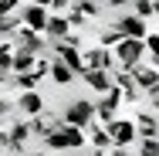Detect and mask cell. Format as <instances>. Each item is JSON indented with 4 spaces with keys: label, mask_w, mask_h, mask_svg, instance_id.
Instances as JSON below:
<instances>
[{
    "label": "cell",
    "mask_w": 159,
    "mask_h": 156,
    "mask_svg": "<svg viewBox=\"0 0 159 156\" xmlns=\"http://www.w3.org/2000/svg\"><path fill=\"white\" fill-rule=\"evenodd\" d=\"M14 105H17V112L27 116V119H37V116L48 112V109H44V95H41V92H20L17 98H14Z\"/></svg>",
    "instance_id": "obj_7"
},
{
    "label": "cell",
    "mask_w": 159,
    "mask_h": 156,
    "mask_svg": "<svg viewBox=\"0 0 159 156\" xmlns=\"http://www.w3.org/2000/svg\"><path fill=\"white\" fill-rule=\"evenodd\" d=\"M20 21H24V27H31V31L48 34L51 10H48V3H20Z\"/></svg>",
    "instance_id": "obj_3"
},
{
    "label": "cell",
    "mask_w": 159,
    "mask_h": 156,
    "mask_svg": "<svg viewBox=\"0 0 159 156\" xmlns=\"http://www.w3.org/2000/svg\"><path fill=\"white\" fill-rule=\"evenodd\" d=\"M112 24L119 27V34H122V37H132V41H146V37H149L146 21H139L135 14H129V17H115Z\"/></svg>",
    "instance_id": "obj_9"
},
{
    "label": "cell",
    "mask_w": 159,
    "mask_h": 156,
    "mask_svg": "<svg viewBox=\"0 0 159 156\" xmlns=\"http://www.w3.org/2000/svg\"><path fill=\"white\" fill-rule=\"evenodd\" d=\"M14 58H17V44L0 41V75H14Z\"/></svg>",
    "instance_id": "obj_14"
},
{
    "label": "cell",
    "mask_w": 159,
    "mask_h": 156,
    "mask_svg": "<svg viewBox=\"0 0 159 156\" xmlns=\"http://www.w3.org/2000/svg\"><path fill=\"white\" fill-rule=\"evenodd\" d=\"M132 75H135V82H139V88L142 92H152V88H159V68H152V64H135L132 68Z\"/></svg>",
    "instance_id": "obj_10"
},
{
    "label": "cell",
    "mask_w": 159,
    "mask_h": 156,
    "mask_svg": "<svg viewBox=\"0 0 159 156\" xmlns=\"http://www.w3.org/2000/svg\"><path fill=\"white\" fill-rule=\"evenodd\" d=\"M64 17H68V24H71V31H75V27H85V21H88V17L81 14V7H78V3H75V7H71Z\"/></svg>",
    "instance_id": "obj_21"
},
{
    "label": "cell",
    "mask_w": 159,
    "mask_h": 156,
    "mask_svg": "<svg viewBox=\"0 0 159 156\" xmlns=\"http://www.w3.org/2000/svg\"><path fill=\"white\" fill-rule=\"evenodd\" d=\"M31 156H48V149H37V153H31Z\"/></svg>",
    "instance_id": "obj_27"
},
{
    "label": "cell",
    "mask_w": 159,
    "mask_h": 156,
    "mask_svg": "<svg viewBox=\"0 0 159 156\" xmlns=\"http://www.w3.org/2000/svg\"><path fill=\"white\" fill-rule=\"evenodd\" d=\"M132 122H135V129H139L142 139H159V116H152V112H139Z\"/></svg>",
    "instance_id": "obj_11"
},
{
    "label": "cell",
    "mask_w": 159,
    "mask_h": 156,
    "mask_svg": "<svg viewBox=\"0 0 159 156\" xmlns=\"http://www.w3.org/2000/svg\"><path fill=\"white\" fill-rule=\"evenodd\" d=\"M34 68H37V54L20 51V48H17V58H14V75H31Z\"/></svg>",
    "instance_id": "obj_16"
},
{
    "label": "cell",
    "mask_w": 159,
    "mask_h": 156,
    "mask_svg": "<svg viewBox=\"0 0 159 156\" xmlns=\"http://www.w3.org/2000/svg\"><path fill=\"white\" fill-rule=\"evenodd\" d=\"M88 146L92 149H115V139H112V132L105 129V125H92L88 129Z\"/></svg>",
    "instance_id": "obj_13"
},
{
    "label": "cell",
    "mask_w": 159,
    "mask_h": 156,
    "mask_svg": "<svg viewBox=\"0 0 159 156\" xmlns=\"http://www.w3.org/2000/svg\"><path fill=\"white\" fill-rule=\"evenodd\" d=\"M85 71H108V75H115V71H119L115 51H108V48H102V44L85 48Z\"/></svg>",
    "instance_id": "obj_2"
},
{
    "label": "cell",
    "mask_w": 159,
    "mask_h": 156,
    "mask_svg": "<svg viewBox=\"0 0 159 156\" xmlns=\"http://www.w3.org/2000/svg\"><path fill=\"white\" fill-rule=\"evenodd\" d=\"M64 122L68 125H78V129H92V125L98 122V116H95V102L92 98H71L68 102V109H64Z\"/></svg>",
    "instance_id": "obj_1"
},
{
    "label": "cell",
    "mask_w": 159,
    "mask_h": 156,
    "mask_svg": "<svg viewBox=\"0 0 159 156\" xmlns=\"http://www.w3.org/2000/svg\"><path fill=\"white\" fill-rule=\"evenodd\" d=\"M146 98H149V105H152V116H159V88L146 92Z\"/></svg>",
    "instance_id": "obj_24"
},
{
    "label": "cell",
    "mask_w": 159,
    "mask_h": 156,
    "mask_svg": "<svg viewBox=\"0 0 159 156\" xmlns=\"http://www.w3.org/2000/svg\"><path fill=\"white\" fill-rule=\"evenodd\" d=\"M75 78H78V75H75V71H71L64 61H58V58H54V68H51V82H54V85H71Z\"/></svg>",
    "instance_id": "obj_17"
},
{
    "label": "cell",
    "mask_w": 159,
    "mask_h": 156,
    "mask_svg": "<svg viewBox=\"0 0 159 156\" xmlns=\"http://www.w3.org/2000/svg\"><path fill=\"white\" fill-rule=\"evenodd\" d=\"M122 41H125V37L119 34V27H115V24H108V27H98V44H102V48L115 51V48H119Z\"/></svg>",
    "instance_id": "obj_15"
},
{
    "label": "cell",
    "mask_w": 159,
    "mask_h": 156,
    "mask_svg": "<svg viewBox=\"0 0 159 156\" xmlns=\"http://www.w3.org/2000/svg\"><path fill=\"white\" fill-rule=\"evenodd\" d=\"M0 156H3V153H0Z\"/></svg>",
    "instance_id": "obj_29"
},
{
    "label": "cell",
    "mask_w": 159,
    "mask_h": 156,
    "mask_svg": "<svg viewBox=\"0 0 159 156\" xmlns=\"http://www.w3.org/2000/svg\"><path fill=\"white\" fill-rule=\"evenodd\" d=\"M132 14H135L139 21H146V17L156 14V3H152V0H139V3H132Z\"/></svg>",
    "instance_id": "obj_18"
},
{
    "label": "cell",
    "mask_w": 159,
    "mask_h": 156,
    "mask_svg": "<svg viewBox=\"0 0 159 156\" xmlns=\"http://www.w3.org/2000/svg\"><path fill=\"white\" fill-rule=\"evenodd\" d=\"M81 78H85V85H88L92 92H98V95H108V92H112V85H115L108 71H85Z\"/></svg>",
    "instance_id": "obj_12"
},
{
    "label": "cell",
    "mask_w": 159,
    "mask_h": 156,
    "mask_svg": "<svg viewBox=\"0 0 159 156\" xmlns=\"http://www.w3.org/2000/svg\"><path fill=\"white\" fill-rule=\"evenodd\" d=\"M10 92H17V95H20V85H17V75H0V95L7 98Z\"/></svg>",
    "instance_id": "obj_19"
},
{
    "label": "cell",
    "mask_w": 159,
    "mask_h": 156,
    "mask_svg": "<svg viewBox=\"0 0 159 156\" xmlns=\"http://www.w3.org/2000/svg\"><path fill=\"white\" fill-rule=\"evenodd\" d=\"M88 156H108V149H88Z\"/></svg>",
    "instance_id": "obj_26"
},
{
    "label": "cell",
    "mask_w": 159,
    "mask_h": 156,
    "mask_svg": "<svg viewBox=\"0 0 159 156\" xmlns=\"http://www.w3.org/2000/svg\"><path fill=\"white\" fill-rule=\"evenodd\" d=\"M108 132H112V139H115V149H132V143H135V136H139V129L135 122H129V119H115L112 125H105Z\"/></svg>",
    "instance_id": "obj_5"
},
{
    "label": "cell",
    "mask_w": 159,
    "mask_h": 156,
    "mask_svg": "<svg viewBox=\"0 0 159 156\" xmlns=\"http://www.w3.org/2000/svg\"><path fill=\"white\" fill-rule=\"evenodd\" d=\"M112 82H115V88H122V95H125V102H139V98H146V92L139 88L135 75H132L129 68H119V71L112 75Z\"/></svg>",
    "instance_id": "obj_8"
},
{
    "label": "cell",
    "mask_w": 159,
    "mask_h": 156,
    "mask_svg": "<svg viewBox=\"0 0 159 156\" xmlns=\"http://www.w3.org/2000/svg\"><path fill=\"white\" fill-rule=\"evenodd\" d=\"M78 7H81L85 17H98V14H102V3H95V0H85V3H78Z\"/></svg>",
    "instance_id": "obj_23"
},
{
    "label": "cell",
    "mask_w": 159,
    "mask_h": 156,
    "mask_svg": "<svg viewBox=\"0 0 159 156\" xmlns=\"http://www.w3.org/2000/svg\"><path fill=\"white\" fill-rule=\"evenodd\" d=\"M17 85H20V92H37V85H41V78L37 75H17Z\"/></svg>",
    "instance_id": "obj_20"
},
{
    "label": "cell",
    "mask_w": 159,
    "mask_h": 156,
    "mask_svg": "<svg viewBox=\"0 0 159 156\" xmlns=\"http://www.w3.org/2000/svg\"><path fill=\"white\" fill-rule=\"evenodd\" d=\"M152 3H156V17H159V0H152Z\"/></svg>",
    "instance_id": "obj_28"
},
{
    "label": "cell",
    "mask_w": 159,
    "mask_h": 156,
    "mask_svg": "<svg viewBox=\"0 0 159 156\" xmlns=\"http://www.w3.org/2000/svg\"><path fill=\"white\" fill-rule=\"evenodd\" d=\"M108 156H139V153H132V149H108Z\"/></svg>",
    "instance_id": "obj_25"
},
{
    "label": "cell",
    "mask_w": 159,
    "mask_h": 156,
    "mask_svg": "<svg viewBox=\"0 0 159 156\" xmlns=\"http://www.w3.org/2000/svg\"><path fill=\"white\" fill-rule=\"evenodd\" d=\"M54 58L64 61L78 78L85 75V51H81V48H75V44H54Z\"/></svg>",
    "instance_id": "obj_6"
},
{
    "label": "cell",
    "mask_w": 159,
    "mask_h": 156,
    "mask_svg": "<svg viewBox=\"0 0 159 156\" xmlns=\"http://www.w3.org/2000/svg\"><path fill=\"white\" fill-rule=\"evenodd\" d=\"M149 51H146V41H132V37H125L119 48H115V61H119V68H135V64H142V58H146Z\"/></svg>",
    "instance_id": "obj_4"
},
{
    "label": "cell",
    "mask_w": 159,
    "mask_h": 156,
    "mask_svg": "<svg viewBox=\"0 0 159 156\" xmlns=\"http://www.w3.org/2000/svg\"><path fill=\"white\" fill-rule=\"evenodd\" d=\"M139 156H159V139H142L139 143Z\"/></svg>",
    "instance_id": "obj_22"
}]
</instances>
